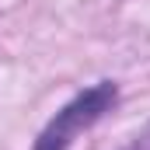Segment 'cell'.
<instances>
[{
  "label": "cell",
  "mask_w": 150,
  "mask_h": 150,
  "mask_svg": "<svg viewBox=\"0 0 150 150\" xmlns=\"http://www.w3.org/2000/svg\"><path fill=\"white\" fill-rule=\"evenodd\" d=\"M115 101H119L115 80H98V84L84 87L80 94H74L59 112L45 122V129L38 133V140H35L32 150H70V143L84 129H91Z\"/></svg>",
  "instance_id": "obj_1"
},
{
  "label": "cell",
  "mask_w": 150,
  "mask_h": 150,
  "mask_svg": "<svg viewBox=\"0 0 150 150\" xmlns=\"http://www.w3.org/2000/svg\"><path fill=\"white\" fill-rule=\"evenodd\" d=\"M122 150H150V122H147V126H143V129H140Z\"/></svg>",
  "instance_id": "obj_2"
}]
</instances>
